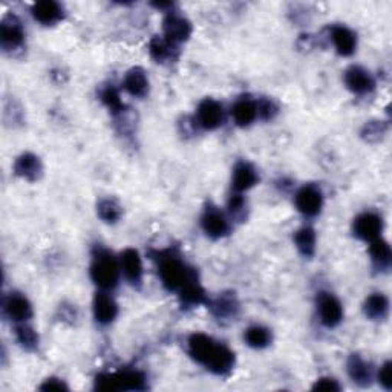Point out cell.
<instances>
[{
    "label": "cell",
    "mask_w": 392,
    "mask_h": 392,
    "mask_svg": "<svg viewBox=\"0 0 392 392\" xmlns=\"http://www.w3.org/2000/svg\"><path fill=\"white\" fill-rule=\"evenodd\" d=\"M120 261L103 247H95L89 274L92 282L103 291L113 290L120 281Z\"/></svg>",
    "instance_id": "1"
},
{
    "label": "cell",
    "mask_w": 392,
    "mask_h": 392,
    "mask_svg": "<svg viewBox=\"0 0 392 392\" xmlns=\"http://www.w3.org/2000/svg\"><path fill=\"white\" fill-rule=\"evenodd\" d=\"M158 276L162 286L175 293H179L187 282L195 279L192 270L175 253H164L158 257Z\"/></svg>",
    "instance_id": "2"
},
{
    "label": "cell",
    "mask_w": 392,
    "mask_h": 392,
    "mask_svg": "<svg viewBox=\"0 0 392 392\" xmlns=\"http://www.w3.org/2000/svg\"><path fill=\"white\" fill-rule=\"evenodd\" d=\"M100 391H142L146 389V377L135 369H126L116 374H101L95 380Z\"/></svg>",
    "instance_id": "3"
},
{
    "label": "cell",
    "mask_w": 392,
    "mask_h": 392,
    "mask_svg": "<svg viewBox=\"0 0 392 392\" xmlns=\"http://www.w3.org/2000/svg\"><path fill=\"white\" fill-rule=\"evenodd\" d=\"M294 204L299 213L307 218H314L322 212L323 194L322 190L314 184L302 186L294 195Z\"/></svg>",
    "instance_id": "4"
},
{
    "label": "cell",
    "mask_w": 392,
    "mask_h": 392,
    "mask_svg": "<svg viewBox=\"0 0 392 392\" xmlns=\"http://www.w3.org/2000/svg\"><path fill=\"white\" fill-rule=\"evenodd\" d=\"M318 314L323 327L336 328L343 319L342 302L332 293L322 291L318 294Z\"/></svg>",
    "instance_id": "5"
},
{
    "label": "cell",
    "mask_w": 392,
    "mask_h": 392,
    "mask_svg": "<svg viewBox=\"0 0 392 392\" xmlns=\"http://www.w3.org/2000/svg\"><path fill=\"white\" fill-rule=\"evenodd\" d=\"M224 118V108L219 101L213 99H206L198 104L195 121L199 128H203L206 130H215L223 126Z\"/></svg>",
    "instance_id": "6"
},
{
    "label": "cell",
    "mask_w": 392,
    "mask_h": 392,
    "mask_svg": "<svg viewBox=\"0 0 392 392\" xmlns=\"http://www.w3.org/2000/svg\"><path fill=\"white\" fill-rule=\"evenodd\" d=\"M354 236L365 242H372L380 237L381 232H383V219L380 215L374 212H365L360 213L352 224Z\"/></svg>",
    "instance_id": "7"
},
{
    "label": "cell",
    "mask_w": 392,
    "mask_h": 392,
    "mask_svg": "<svg viewBox=\"0 0 392 392\" xmlns=\"http://www.w3.org/2000/svg\"><path fill=\"white\" fill-rule=\"evenodd\" d=\"M190 35H192V23L178 13H167L162 21V37L178 46L179 43L187 42Z\"/></svg>",
    "instance_id": "8"
},
{
    "label": "cell",
    "mask_w": 392,
    "mask_h": 392,
    "mask_svg": "<svg viewBox=\"0 0 392 392\" xmlns=\"http://www.w3.org/2000/svg\"><path fill=\"white\" fill-rule=\"evenodd\" d=\"M343 82H345L347 88L356 95H366L376 88L374 77L362 66H349L343 74Z\"/></svg>",
    "instance_id": "9"
},
{
    "label": "cell",
    "mask_w": 392,
    "mask_h": 392,
    "mask_svg": "<svg viewBox=\"0 0 392 392\" xmlns=\"http://www.w3.org/2000/svg\"><path fill=\"white\" fill-rule=\"evenodd\" d=\"M4 313L6 318L16 325L28 323V320H30L34 314L31 302L26 299V296L18 293H11L5 299Z\"/></svg>",
    "instance_id": "10"
},
{
    "label": "cell",
    "mask_w": 392,
    "mask_h": 392,
    "mask_svg": "<svg viewBox=\"0 0 392 392\" xmlns=\"http://www.w3.org/2000/svg\"><path fill=\"white\" fill-rule=\"evenodd\" d=\"M0 43L5 51H17L25 43V31L22 23L17 21V17L8 16L2 21L0 26Z\"/></svg>",
    "instance_id": "11"
},
{
    "label": "cell",
    "mask_w": 392,
    "mask_h": 392,
    "mask_svg": "<svg viewBox=\"0 0 392 392\" xmlns=\"http://www.w3.org/2000/svg\"><path fill=\"white\" fill-rule=\"evenodd\" d=\"M201 228L212 239H221L230 232V221L218 208H207L203 218H201Z\"/></svg>",
    "instance_id": "12"
},
{
    "label": "cell",
    "mask_w": 392,
    "mask_h": 392,
    "mask_svg": "<svg viewBox=\"0 0 392 392\" xmlns=\"http://www.w3.org/2000/svg\"><path fill=\"white\" fill-rule=\"evenodd\" d=\"M94 319L101 325H109L117 319L118 315V303L112 298L109 291H100L95 294L92 302Z\"/></svg>",
    "instance_id": "13"
},
{
    "label": "cell",
    "mask_w": 392,
    "mask_h": 392,
    "mask_svg": "<svg viewBox=\"0 0 392 392\" xmlns=\"http://www.w3.org/2000/svg\"><path fill=\"white\" fill-rule=\"evenodd\" d=\"M120 261V269L124 277L132 284L141 285L142 282V274H145V269H142V259L140 253L135 250V248H126L118 257Z\"/></svg>",
    "instance_id": "14"
},
{
    "label": "cell",
    "mask_w": 392,
    "mask_h": 392,
    "mask_svg": "<svg viewBox=\"0 0 392 392\" xmlns=\"http://www.w3.org/2000/svg\"><path fill=\"white\" fill-rule=\"evenodd\" d=\"M218 345V342H215L212 337L207 336V334L203 332H196L192 334L187 340V351L195 362H198L199 365L206 366V363L208 359L212 357V354Z\"/></svg>",
    "instance_id": "15"
},
{
    "label": "cell",
    "mask_w": 392,
    "mask_h": 392,
    "mask_svg": "<svg viewBox=\"0 0 392 392\" xmlns=\"http://www.w3.org/2000/svg\"><path fill=\"white\" fill-rule=\"evenodd\" d=\"M259 183V174L253 164L248 161H239L233 169L232 187L233 192L244 194Z\"/></svg>",
    "instance_id": "16"
},
{
    "label": "cell",
    "mask_w": 392,
    "mask_h": 392,
    "mask_svg": "<svg viewBox=\"0 0 392 392\" xmlns=\"http://www.w3.org/2000/svg\"><path fill=\"white\" fill-rule=\"evenodd\" d=\"M330 39L334 45V50L339 55L349 57L356 52L357 35L345 25H334L330 30Z\"/></svg>",
    "instance_id": "17"
},
{
    "label": "cell",
    "mask_w": 392,
    "mask_h": 392,
    "mask_svg": "<svg viewBox=\"0 0 392 392\" xmlns=\"http://www.w3.org/2000/svg\"><path fill=\"white\" fill-rule=\"evenodd\" d=\"M235 366V352L223 345V343H218L212 357L208 359V362L206 363V368L213 372L216 376H225L230 372Z\"/></svg>",
    "instance_id": "18"
},
{
    "label": "cell",
    "mask_w": 392,
    "mask_h": 392,
    "mask_svg": "<svg viewBox=\"0 0 392 392\" xmlns=\"http://www.w3.org/2000/svg\"><path fill=\"white\" fill-rule=\"evenodd\" d=\"M123 89L135 99L146 97L149 92V79L141 68H132L123 79Z\"/></svg>",
    "instance_id": "19"
},
{
    "label": "cell",
    "mask_w": 392,
    "mask_h": 392,
    "mask_svg": "<svg viewBox=\"0 0 392 392\" xmlns=\"http://www.w3.org/2000/svg\"><path fill=\"white\" fill-rule=\"evenodd\" d=\"M31 13L37 22L50 26L62 21L63 6L60 4L52 2V0H43V2L34 4Z\"/></svg>",
    "instance_id": "20"
},
{
    "label": "cell",
    "mask_w": 392,
    "mask_h": 392,
    "mask_svg": "<svg viewBox=\"0 0 392 392\" xmlns=\"http://www.w3.org/2000/svg\"><path fill=\"white\" fill-rule=\"evenodd\" d=\"M14 172L17 177H21L28 181H35L39 179L43 166L39 157H35L34 154H23L18 157L14 162Z\"/></svg>",
    "instance_id": "21"
},
{
    "label": "cell",
    "mask_w": 392,
    "mask_h": 392,
    "mask_svg": "<svg viewBox=\"0 0 392 392\" xmlns=\"http://www.w3.org/2000/svg\"><path fill=\"white\" fill-rule=\"evenodd\" d=\"M149 52L150 57L157 63H167L174 62L178 55V46L175 43L169 42L166 37L157 35L149 43Z\"/></svg>",
    "instance_id": "22"
},
{
    "label": "cell",
    "mask_w": 392,
    "mask_h": 392,
    "mask_svg": "<svg viewBox=\"0 0 392 392\" xmlns=\"http://www.w3.org/2000/svg\"><path fill=\"white\" fill-rule=\"evenodd\" d=\"M232 117L237 126H241V128L250 126V124L257 118L256 101L248 99V97H242V99L236 100L232 106Z\"/></svg>",
    "instance_id": "23"
},
{
    "label": "cell",
    "mask_w": 392,
    "mask_h": 392,
    "mask_svg": "<svg viewBox=\"0 0 392 392\" xmlns=\"http://www.w3.org/2000/svg\"><path fill=\"white\" fill-rule=\"evenodd\" d=\"M369 244H371L369 256H371L372 265H374L376 269L380 271L389 270V267L392 264V252H391L389 244L386 241H383L381 237L376 239V241H372Z\"/></svg>",
    "instance_id": "24"
},
{
    "label": "cell",
    "mask_w": 392,
    "mask_h": 392,
    "mask_svg": "<svg viewBox=\"0 0 392 392\" xmlns=\"http://www.w3.org/2000/svg\"><path fill=\"white\" fill-rule=\"evenodd\" d=\"M365 315L371 320H383L389 313V301L385 294L374 293L366 298L363 305Z\"/></svg>",
    "instance_id": "25"
},
{
    "label": "cell",
    "mask_w": 392,
    "mask_h": 392,
    "mask_svg": "<svg viewBox=\"0 0 392 392\" xmlns=\"http://www.w3.org/2000/svg\"><path fill=\"white\" fill-rule=\"evenodd\" d=\"M348 374L354 383H357L360 386L369 385L372 380V371L369 363H366L360 356H356V354L351 356L348 360Z\"/></svg>",
    "instance_id": "26"
},
{
    "label": "cell",
    "mask_w": 392,
    "mask_h": 392,
    "mask_svg": "<svg viewBox=\"0 0 392 392\" xmlns=\"http://www.w3.org/2000/svg\"><path fill=\"white\" fill-rule=\"evenodd\" d=\"M315 242H318V236H315L314 228L305 225L299 228L294 233V244L299 253L305 257H311L315 253Z\"/></svg>",
    "instance_id": "27"
},
{
    "label": "cell",
    "mask_w": 392,
    "mask_h": 392,
    "mask_svg": "<svg viewBox=\"0 0 392 392\" xmlns=\"http://www.w3.org/2000/svg\"><path fill=\"white\" fill-rule=\"evenodd\" d=\"M244 340L250 348L264 349L271 343V331L262 325H253L244 332Z\"/></svg>",
    "instance_id": "28"
},
{
    "label": "cell",
    "mask_w": 392,
    "mask_h": 392,
    "mask_svg": "<svg viewBox=\"0 0 392 392\" xmlns=\"http://www.w3.org/2000/svg\"><path fill=\"white\" fill-rule=\"evenodd\" d=\"M237 310H239V305L233 294H221L212 303V311L218 319L235 318Z\"/></svg>",
    "instance_id": "29"
},
{
    "label": "cell",
    "mask_w": 392,
    "mask_h": 392,
    "mask_svg": "<svg viewBox=\"0 0 392 392\" xmlns=\"http://www.w3.org/2000/svg\"><path fill=\"white\" fill-rule=\"evenodd\" d=\"M179 299L187 307H196L206 302V291L196 279H192L179 290Z\"/></svg>",
    "instance_id": "30"
},
{
    "label": "cell",
    "mask_w": 392,
    "mask_h": 392,
    "mask_svg": "<svg viewBox=\"0 0 392 392\" xmlns=\"http://www.w3.org/2000/svg\"><path fill=\"white\" fill-rule=\"evenodd\" d=\"M97 213L108 224H116L123 216V207L113 198H104L97 206Z\"/></svg>",
    "instance_id": "31"
},
{
    "label": "cell",
    "mask_w": 392,
    "mask_h": 392,
    "mask_svg": "<svg viewBox=\"0 0 392 392\" xmlns=\"http://www.w3.org/2000/svg\"><path fill=\"white\" fill-rule=\"evenodd\" d=\"M16 339L22 348L33 351L39 347V334L28 323H18L16 327Z\"/></svg>",
    "instance_id": "32"
},
{
    "label": "cell",
    "mask_w": 392,
    "mask_h": 392,
    "mask_svg": "<svg viewBox=\"0 0 392 392\" xmlns=\"http://www.w3.org/2000/svg\"><path fill=\"white\" fill-rule=\"evenodd\" d=\"M100 99H101L104 106H106L113 113L121 112L124 109L121 95H120L118 89L113 88V86H108V88H104L100 94Z\"/></svg>",
    "instance_id": "33"
},
{
    "label": "cell",
    "mask_w": 392,
    "mask_h": 392,
    "mask_svg": "<svg viewBox=\"0 0 392 392\" xmlns=\"http://www.w3.org/2000/svg\"><path fill=\"white\" fill-rule=\"evenodd\" d=\"M256 106H257V118H262V120H273L277 116V112H279V108H277V104L271 99L257 100Z\"/></svg>",
    "instance_id": "34"
},
{
    "label": "cell",
    "mask_w": 392,
    "mask_h": 392,
    "mask_svg": "<svg viewBox=\"0 0 392 392\" xmlns=\"http://www.w3.org/2000/svg\"><path fill=\"white\" fill-rule=\"evenodd\" d=\"M385 132H386V128H385L383 123L371 121V123L366 124L365 128H363L362 135L365 137L368 141H377L385 135Z\"/></svg>",
    "instance_id": "35"
},
{
    "label": "cell",
    "mask_w": 392,
    "mask_h": 392,
    "mask_svg": "<svg viewBox=\"0 0 392 392\" xmlns=\"http://www.w3.org/2000/svg\"><path fill=\"white\" fill-rule=\"evenodd\" d=\"M247 208V201L245 198L242 196V194H233L230 196V199H228V212H230L232 216L237 218V216H242L244 212Z\"/></svg>",
    "instance_id": "36"
},
{
    "label": "cell",
    "mask_w": 392,
    "mask_h": 392,
    "mask_svg": "<svg viewBox=\"0 0 392 392\" xmlns=\"http://www.w3.org/2000/svg\"><path fill=\"white\" fill-rule=\"evenodd\" d=\"M377 380L379 383L383 386L386 391L392 388V380H391V362H385L381 368L377 372Z\"/></svg>",
    "instance_id": "37"
},
{
    "label": "cell",
    "mask_w": 392,
    "mask_h": 392,
    "mask_svg": "<svg viewBox=\"0 0 392 392\" xmlns=\"http://www.w3.org/2000/svg\"><path fill=\"white\" fill-rule=\"evenodd\" d=\"M313 389L315 391H339L340 385L337 383L336 379L332 377H322L318 381H315Z\"/></svg>",
    "instance_id": "38"
},
{
    "label": "cell",
    "mask_w": 392,
    "mask_h": 392,
    "mask_svg": "<svg viewBox=\"0 0 392 392\" xmlns=\"http://www.w3.org/2000/svg\"><path fill=\"white\" fill-rule=\"evenodd\" d=\"M40 389L42 391H65V389H68V386H66L63 383V380H60V379H47L40 386Z\"/></svg>",
    "instance_id": "39"
}]
</instances>
